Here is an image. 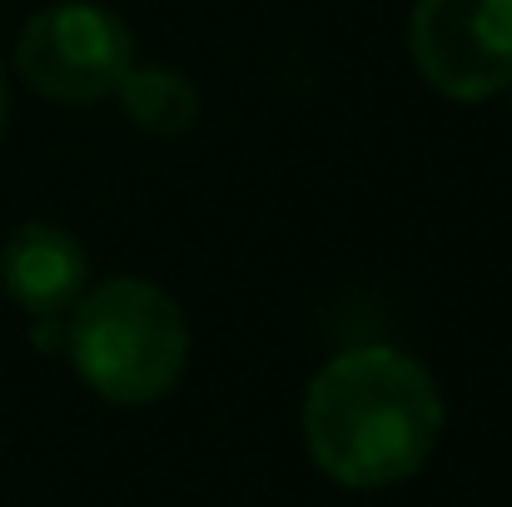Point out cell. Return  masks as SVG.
<instances>
[{
  "mask_svg": "<svg viewBox=\"0 0 512 507\" xmlns=\"http://www.w3.org/2000/svg\"><path fill=\"white\" fill-rule=\"evenodd\" d=\"M408 55L423 85L478 105L512 85V0H413Z\"/></svg>",
  "mask_w": 512,
  "mask_h": 507,
  "instance_id": "obj_4",
  "label": "cell"
},
{
  "mask_svg": "<svg viewBox=\"0 0 512 507\" xmlns=\"http://www.w3.org/2000/svg\"><path fill=\"white\" fill-rule=\"evenodd\" d=\"M65 353L85 388H95L105 403L145 408L184 378L189 324L160 284L120 274L100 289H85L65 314Z\"/></svg>",
  "mask_w": 512,
  "mask_h": 507,
  "instance_id": "obj_2",
  "label": "cell"
},
{
  "mask_svg": "<svg viewBox=\"0 0 512 507\" xmlns=\"http://www.w3.org/2000/svg\"><path fill=\"white\" fill-rule=\"evenodd\" d=\"M5 115H10V85H5V70H0V135H5Z\"/></svg>",
  "mask_w": 512,
  "mask_h": 507,
  "instance_id": "obj_7",
  "label": "cell"
},
{
  "mask_svg": "<svg viewBox=\"0 0 512 507\" xmlns=\"http://www.w3.org/2000/svg\"><path fill=\"white\" fill-rule=\"evenodd\" d=\"M443 438L433 373L388 343L329 358L304 393V443L319 473L353 493H378L423 473Z\"/></svg>",
  "mask_w": 512,
  "mask_h": 507,
  "instance_id": "obj_1",
  "label": "cell"
},
{
  "mask_svg": "<svg viewBox=\"0 0 512 507\" xmlns=\"http://www.w3.org/2000/svg\"><path fill=\"white\" fill-rule=\"evenodd\" d=\"M135 65L130 25L90 0H60L25 20L15 40V75L55 105H100Z\"/></svg>",
  "mask_w": 512,
  "mask_h": 507,
  "instance_id": "obj_3",
  "label": "cell"
},
{
  "mask_svg": "<svg viewBox=\"0 0 512 507\" xmlns=\"http://www.w3.org/2000/svg\"><path fill=\"white\" fill-rule=\"evenodd\" d=\"M0 284L30 319H65L90 284V259L60 224H20L0 249Z\"/></svg>",
  "mask_w": 512,
  "mask_h": 507,
  "instance_id": "obj_5",
  "label": "cell"
},
{
  "mask_svg": "<svg viewBox=\"0 0 512 507\" xmlns=\"http://www.w3.org/2000/svg\"><path fill=\"white\" fill-rule=\"evenodd\" d=\"M115 100L125 105L130 125H140L145 135H184L199 120V90L184 70L155 65V60H135L125 70V80L115 85Z\"/></svg>",
  "mask_w": 512,
  "mask_h": 507,
  "instance_id": "obj_6",
  "label": "cell"
}]
</instances>
